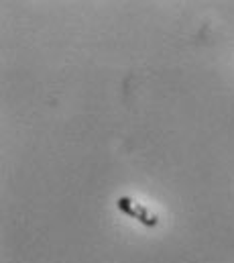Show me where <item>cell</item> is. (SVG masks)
Listing matches in <instances>:
<instances>
[{
	"label": "cell",
	"instance_id": "obj_1",
	"mask_svg": "<svg viewBox=\"0 0 234 263\" xmlns=\"http://www.w3.org/2000/svg\"><path fill=\"white\" fill-rule=\"evenodd\" d=\"M116 206H118V210H120V212H124L126 216H130V218H134V220H139L141 224H145V227H149V229H153V227H157V224H159V216H157L155 212H151L147 206H143L141 202L132 200V198L120 196L116 200Z\"/></svg>",
	"mask_w": 234,
	"mask_h": 263
}]
</instances>
